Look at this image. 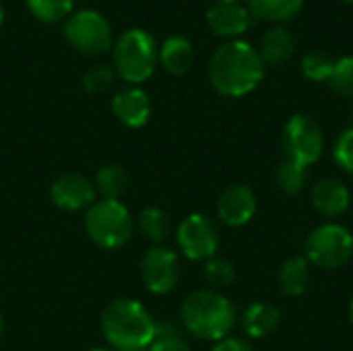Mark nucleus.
Segmentation results:
<instances>
[{
    "label": "nucleus",
    "instance_id": "f257e3e1",
    "mask_svg": "<svg viewBox=\"0 0 353 351\" xmlns=\"http://www.w3.org/2000/svg\"><path fill=\"white\" fill-rule=\"evenodd\" d=\"M265 70L267 66L252 43L230 39L209 60V83L223 97H244L263 83Z\"/></svg>",
    "mask_w": 353,
    "mask_h": 351
},
{
    "label": "nucleus",
    "instance_id": "f03ea898",
    "mask_svg": "<svg viewBox=\"0 0 353 351\" xmlns=\"http://www.w3.org/2000/svg\"><path fill=\"white\" fill-rule=\"evenodd\" d=\"M184 329L203 341H221L230 337L238 323L236 306L217 290L192 292L180 308Z\"/></svg>",
    "mask_w": 353,
    "mask_h": 351
},
{
    "label": "nucleus",
    "instance_id": "7ed1b4c3",
    "mask_svg": "<svg viewBox=\"0 0 353 351\" xmlns=\"http://www.w3.org/2000/svg\"><path fill=\"white\" fill-rule=\"evenodd\" d=\"M101 331L116 350L145 351L157 335V323L141 302L120 298L103 308Z\"/></svg>",
    "mask_w": 353,
    "mask_h": 351
},
{
    "label": "nucleus",
    "instance_id": "20e7f679",
    "mask_svg": "<svg viewBox=\"0 0 353 351\" xmlns=\"http://www.w3.org/2000/svg\"><path fill=\"white\" fill-rule=\"evenodd\" d=\"M157 62L159 50L153 35H149L147 31L128 29L118 37L114 46V66L124 81L132 85L145 83L153 74Z\"/></svg>",
    "mask_w": 353,
    "mask_h": 351
},
{
    "label": "nucleus",
    "instance_id": "39448f33",
    "mask_svg": "<svg viewBox=\"0 0 353 351\" xmlns=\"http://www.w3.org/2000/svg\"><path fill=\"white\" fill-rule=\"evenodd\" d=\"M132 215L120 201H95L85 215L87 236L101 248H120L132 236Z\"/></svg>",
    "mask_w": 353,
    "mask_h": 351
},
{
    "label": "nucleus",
    "instance_id": "423d86ee",
    "mask_svg": "<svg viewBox=\"0 0 353 351\" xmlns=\"http://www.w3.org/2000/svg\"><path fill=\"white\" fill-rule=\"evenodd\" d=\"M306 259L323 271H337L353 259V234L341 223L327 221L306 238Z\"/></svg>",
    "mask_w": 353,
    "mask_h": 351
},
{
    "label": "nucleus",
    "instance_id": "0eeeda50",
    "mask_svg": "<svg viewBox=\"0 0 353 351\" xmlns=\"http://www.w3.org/2000/svg\"><path fill=\"white\" fill-rule=\"evenodd\" d=\"M281 147L285 159L302 168H310L325 153V132L312 116L296 114L283 126Z\"/></svg>",
    "mask_w": 353,
    "mask_h": 351
},
{
    "label": "nucleus",
    "instance_id": "6e6552de",
    "mask_svg": "<svg viewBox=\"0 0 353 351\" xmlns=\"http://www.w3.org/2000/svg\"><path fill=\"white\" fill-rule=\"evenodd\" d=\"M64 35L68 43L85 56H99L112 48V27L105 17L93 8L72 12L66 19Z\"/></svg>",
    "mask_w": 353,
    "mask_h": 351
},
{
    "label": "nucleus",
    "instance_id": "1a4fd4ad",
    "mask_svg": "<svg viewBox=\"0 0 353 351\" xmlns=\"http://www.w3.org/2000/svg\"><path fill=\"white\" fill-rule=\"evenodd\" d=\"M176 240L188 261H209L219 248V228L209 215L192 213L180 223Z\"/></svg>",
    "mask_w": 353,
    "mask_h": 351
},
{
    "label": "nucleus",
    "instance_id": "9d476101",
    "mask_svg": "<svg viewBox=\"0 0 353 351\" xmlns=\"http://www.w3.org/2000/svg\"><path fill=\"white\" fill-rule=\"evenodd\" d=\"M141 277L151 294H170L180 281L178 254L165 246H153L141 261Z\"/></svg>",
    "mask_w": 353,
    "mask_h": 351
},
{
    "label": "nucleus",
    "instance_id": "9b49d317",
    "mask_svg": "<svg viewBox=\"0 0 353 351\" xmlns=\"http://www.w3.org/2000/svg\"><path fill=\"white\" fill-rule=\"evenodd\" d=\"M259 201L248 184H232L217 199V217L230 228H242L256 215Z\"/></svg>",
    "mask_w": 353,
    "mask_h": 351
},
{
    "label": "nucleus",
    "instance_id": "f8f14e48",
    "mask_svg": "<svg viewBox=\"0 0 353 351\" xmlns=\"http://www.w3.org/2000/svg\"><path fill=\"white\" fill-rule=\"evenodd\" d=\"M252 14L248 12L246 6L238 4V2H215L209 10H207V25L209 29L219 35L230 39H238L240 35H244L250 25H252Z\"/></svg>",
    "mask_w": 353,
    "mask_h": 351
},
{
    "label": "nucleus",
    "instance_id": "ddd939ff",
    "mask_svg": "<svg viewBox=\"0 0 353 351\" xmlns=\"http://www.w3.org/2000/svg\"><path fill=\"white\" fill-rule=\"evenodd\" d=\"M50 197L64 211H81L95 203V186L81 174H64L50 186Z\"/></svg>",
    "mask_w": 353,
    "mask_h": 351
},
{
    "label": "nucleus",
    "instance_id": "4468645a",
    "mask_svg": "<svg viewBox=\"0 0 353 351\" xmlns=\"http://www.w3.org/2000/svg\"><path fill=\"white\" fill-rule=\"evenodd\" d=\"M352 203L350 188L339 178H323L312 186V205L319 215L327 219L341 217Z\"/></svg>",
    "mask_w": 353,
    "mask_h": 351
},
{
    "label": "nucleus",
    "instance_id": "2eb2a0df",
    "mask_svg": "<svg viewBox=\"0 0 353 351\" xmlns=\"http://www.w3.org/2000/svg\"><path fill=\"white\" fill-rule=\"evenodd\" d=\"M112 112L122 124L130 128H141L151 118V99L139 87H124L116 91L112 99Z\"/></svg>",
    "mask_w": 353,
    "mask_h": 351
},
{
    "label": "nucleus",
    "instance_id": "dca6fc26",
    "mask_svg": "<svg viewBox=\"0 0 353 351\" xmlns=\"http://www.w3.org/2000/svg\"><path fill=\"white\" fill-rule=\"evenodd\" d=\"M279 323H281V312L271 302H254L240 317V327L250 339H265L273 335Z\"/></svg>",
    "mask_w": 353,
    "mask_h": 351
},
{
    "label": "nucleus",
    "instance_id": "f3484780",
    "mask_svg": "<svg viewBox=\"0 0 353 351\" xmlns=\"http://www.w3.org/2000/svg\"><path fill=\"white\" fill-rule=\"evenodd\" d=\"M296 52V35L285 25H273L265 31L261 39L259 54L265 66H281Z\"/></svg>",
    "mask_w": 353,
    "mask_h": 351
},
{
    "label": "nucleus",
    "instance_id": "a211bd4d",
    "mask_svg": "<svg viewBox=\"0 0 353 351\" xmlns=\"http://www.w3.org/2000/svg\"><path fill=\"white\" fill-rule=\"evenodd\" d=\"M277 285L283 296L300 298L310 288V263L306 257H290L277 271Z\"/></svg>",
    "mask_w": 353,
    "mask_h": 351
},
{
    "label": "nucleus",
    "instance_id": "6ab92c4d",
    "mask_svg": "<svg viewBox=\"0 0 353 351\" xmlns=\"http://www.w3.org/2000/svg\"><path fill=\"white\" fill-rule=\"evenodd\" d=\"M159 62L174 77L186 74L194 64V48L190 39H186L184 35L168 37L159 48Z\"/></svg>",
    "mask_w": 353,
    "mask_h": 351
},
{
    "label": "nucleus",
    "instance_id": "aec40b11",
    "mask_svg": "<svg viewBox=\"0 0 353 351\" xmlns=\"http://www.w3.org/2000/svg\"><path fill=\"white\" fill-rule=\"evenodd\" d=\"M304 2L306 0H246V8L256 21L283 25L302 12Z\"/></svg>",
    "mask_w": 353,
    "mask_h": 351
},
{
    "label": "nucleus",
    "instance_id": "412c9836",
    "mask_svg": "<svg viewBox=\"0 0 353 351\" xmlns=\"http://www.w3.org/2000/svg\"><path fill=\"white\" fill-rule=\"evenodd\" d=\"M275 182H277V188L285 197H298L304 192L308 184V168H302L290 159H283L275 170Z\"/></svg>",
    "mask_w": 353,
    "mask_h": 351
},
{
    "label": "nucleus",
    "instance_id": "4be33fe9",
    "mask_svg": "<svg viewBox=\"0 0 353 351\" xmlns=\"http://www.w3.org/2000/svg\"><path fill=\"white\" fill-rule=\"evenodd\" d=\"M139 230L149 242L159 246L170 234V217L159 207H147L139 215Z\"/></svg>",
    "mask_w": 353,
    "mask_h": 351
},
{
    "label": "nucleus",
    "instance_id": "5701e85b",
    "mask_svg": "<svg viewBox=\"0 0 353 351\" xmlns=\"http://www.w3.org/2000/svg\"><path fill=\"white\" fill-rule=\"evenodd\" d=\"M95 186L103 199L118 201L128 190V174L120 166H105L95 176Z\"/></svg>",
    "mask_w": 353,
    "mask_h": 351
},
{
    "label": "nucleus",
    "instance_id": "b1692460",
    "mask_svg": "<svg viewBox=\"0 0 353 351\" xmlns=\"http://www.w3.org/2000/svg\"><path fill=\"white\" fill-rule=\"evenodd\" d=\"M333 68H335V58L329 52H323V50L308 52L300 62L302 74L308 81H314V83H327Z\"/></svg>",
    "mask_w": 353,
    "mask_h": 351
},
{
    "label": "nucleus",
    "instance_id": "393cba45",
    "mask_svg": "<svg viewBox=\"0 0 353 351\" xmlns=\"http://www.w3.org/2000/svg\"><path fill=\"white\" fill-rule=\"evenodd\" d=\"M29 12L43 23H58L72 14L74 0H25Z\"/></svg>",
    "mask_w": 353,
    "mask_h": 351
},
{
    "label": "nucleus",
    "instance_id": "a878e982",
    "mask_svg": "<svg viewBox=\"0 0 353 351\" xmlns=\"http://www.w3.org/2000/svg\"><path fill=\"white\" fill-rule=\"evenodd\" d=\"M327 85L333 93L353 99V56H341L335 60V68Z\"/></svg>",
    "mask_w": 353,
    "mask_h": 351
},
{
    "label": "nucleus",
    "instance_id": "bb28decb",
    "mask_svg": "<svg viewBox=\"0 0 353 351\" xmlns=\"http://www.w3.org/2000/svg\"><path fill=\"white\" fill-rule=\"evenodd\" d=\"M205 277H207L211 288L221 290V288H228L236 281V267L228 259L213 257L205 265Z\"/></svg>",
    "mask_w": 353,
    "mask_h": 351
},
{
    "label": "nucleus",
    "instance_id": "cd10ccee",
    "mask_svg": "<svg viewBox=\"0 0 353 351\" xmlns=\"http://www.w3.org/2000/svg\"><path fill=\"white\" fill-rule=\"evenodd\" d=\"M81 83L87 93H103L114 83V70L108 64H95L83 74Z\"/></svg>",
    "mask_w": 353,
    "mask_h": 351
},
{
    "label": "nucleus",
    "instance_id": "c85d7f7f",
    "mask_svg": "<svg viewBox=\"0 0 353 351\" xmlns=\"http://www.w3.org/2000/svg\"><path fill=\"white\" fill-rule=\"evenodd\" d=\"M145 351H192L188 348V343L180 337V333L174 327H165V331L157 325V335L153 339V343Z\"/></svg>",
    "mask_w": 353,
    "mask_h": 351
},
{
    "label": "nucleus",
    "instance_id": "c756f323",
    "mask_svg": "<svg viewBox=\"0 0 353 351\" xmlns=\"http://www.w3.org/2000/svg\"><path fill=\"white\" fill-rule=\"evenodd\" d=\"M333 157L337 161V166L345 172V174H352L353 176V126L345 128L337 143H335V149H333Z\"/></svg>",
    "mask_w": 353,
    "mask_h": 351
},
{
    "label": "nucleus",
    "instance_id": "7c9ffc66",
    "mask_svg": "<svg viewBox=\"0 0 353 351\" xmlns=\"http://www.w3.org/2000/svg\"><path fill=\"white\" fill-rule=\"evenodd\" d=\"M213 351H254L252 345L240 337H225L221 341H217V345L213 348Z\"/></svg>",
    "mask_w": 353,
    "mask_h": 351
},
{
    "label": "nucleus",
    "instance_id": "2f4dec72",
    "mask_svg": "<svg viewBox=\"0 0 353 351\" xmlns=\"http://www.w3.org/2000/svg\"><path fill=\"white\" fill-rule=\"evenodd\" d=\"M2 23H4V8H2V4H0V27H2Z\"/></svg>",
    "mask_w": 353,
    "mask_h": 351
},
{
    "label": "nucleus",
    "instance_id": "473e14b6",
    "mask_svg": "<svg viewBox=\"0 0 353 351\" xmlns=\"http://www.w3.org/2000/svg\"><path fill=\"white\" fill-rule=\"evenodd\" d=\"M350 321H352V325H353V300H352V304H350Z\"/></svg>",
    "mask_w": 353,
    "mask_h": 351
},
{
    "label": "nucleus",
    "instance_id": "72a5a7b5",
    "mask_svg": "<svg viewBox=\"0 0 353 351\" xmlns=\"http://www.w3.org/2000/svg\"><path fill=\"white\" fill-rule=\"evenodd\" d=\"M2 331H4V321H2V314H0V337H2Z\"/></svg>",
    "mask_w": 353,
    "mask_h": 351
},
{
    "label": "nucleus",
    "instance_id": "f704fd0d",
    "mask_svg": "<svg viewBox=\"0 0 353 351\" xmlns=\"http://www.w3.org/2000/svg\"><path fill=\"white\" fill-rule=\"evenodd\" d=\"M217 2H238V0H217Z\"/></svg>",
    "mask_w": 353,
    "mask_h": 351
},
{
    "label": "nucleus",
    "instance_id": "c9c22d12",
    "mask_svg": "<svg viewBox=\"0 0 353 351\" xmlns=\"http://www.w3.org/2000/svg\"><path fill=\"white\" fill-rule=\"evenodd\" d=\"M91 351H112V350H101V348H99V350H91Z\"/></svg>",
    "mask_w": 353,
    "mask_h": 351
},
{
    "label": "nucleus",
    "instance_id": "e433bc0d",
    "mask_svg": "<svg viewBox=\"0 0 353 351\" xmlns=\"http://www.w3.org/2000/svg\"><path fill=\"white\" fill-rule=\"evenodd\" d=\"M343 2H347V4H353V0H343Z\"/></svg>",
    "mask_w": 353,
    "mask_h": 351
}]
</instances>
